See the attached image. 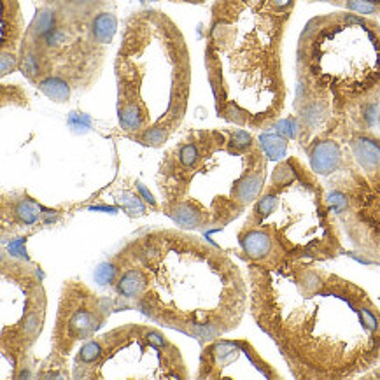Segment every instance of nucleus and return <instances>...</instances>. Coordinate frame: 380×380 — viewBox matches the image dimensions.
<instances>
[{
	"instance_id": "nucleus-1",
	"label": "nucleus",
	"mask_w": 380,
	"mask_h": 380,
	"mask_svg": "<svg viewBox=\"0 0 380 380\" xmlns=\"http://www.w3.org/2000/svg\"><path fill=\"white\" fill-rule=\"evenodd\" d=\"M249 312L298 380H346L380 365V308L322 261L247 263Z\"/></svg>"
},
{
	"instance_id": "nucleus-2",
	"label": "nucleus",
	"mask_w": 380,
	"mask_h": 380,
	"mask_svg": "<svg viewBox=\"0 0 380 380\" xmlns=\"http://www.w3.org/2000/svg\"><path fill=\"white\" fill-rule=\"evenodd\" d=\"M118 308L209 342L235 332L249 310V279L218 246L179 226H151L126 239L105 265Z\"/></svg>"
},
{
	"instance_id": "nucleus-3",
	"label": "nucleus",
	"mask_w": 380,
	"mask_h": 380,
	"mask_svg": "<svg viewBox=\"0 0 380 380\" xmlns=\"http://www.w3.org/2000/svg\"><path fill=\"white\" fill-rule=\"evenodd\" d=\"M294 0H219L205 34V69L219 118L275 125L286 104L282 41Z\"/></svg>"
},
{
	"instance_id": "nucleus-4",
	"label": "nucleus",
	"mask_w": 380,
	"mask_h": 380,
	"mask_svg": "<svg viewBox=\"0 0 380 380\" xmlns=\"http://www.w3.org/2000/svg\"><path fill=\"white\" fill-rule=\"evenodd\" d=\"M266 162L261 144L244 128L193 131L159 166V211L195 233L225 228L261 195Z\"/></svg>"
},
{
	"instance_id": "nucleus-5",
	"label": "nucleus",
	"mask_w": 380,
	"mask_h": 380,
	"mask_svg": "<svg viewBox=\"0 0 380 380\" xmlns=\"http://www.w3.org/2000/svg\"><path fill=\"white\" fill-rule=\"evenodd\" d=\"M114 77L123 135L145 148H162L190 107L193 70L181 28L162 11L131 14L123 25Z\"/></svg>"
},
{
	"instance_id": "nucleus-6",
	"label": "nucleus",
	"mask_w": 380,
	"mask_h": 380,
	"mask_svg": "<svg viewBox=\"0 0 380 380\" xmlns=\"http://www.w3.org/2000/svg\"><path fill=\"white\" fill-rule=\"evenodd\" d=\"M237 244L244 261L265 268L301 259L325 263L346 253L342 230L317 173L294 156L273 169L237 232Z\"/></svg>"
},
{
	"instance_id": "nucleus-7",
	"label": "nucleus",
	"mask_w": 380,
	"mask_h": 380,
	"mask_svg": "<svg viewBox=\"0 0 380 380\" xmlns=\"http://www.w3.org/2000/svg\"><path fill=\"white\" fill-rule=\"evenodd\" d=\"M298 102H321L332 118L380 105V25L358 13L317 16L298 41Z\"/></svg>"
},
{
	"instance_id": "nucleus-8",
	"label": "nucleus",
	"mask_w": 380,
	"mask_h": 380,
	"mask_svg": "<svg viewBox=\"0 0 380 380\" xmlns=\"http://www.w3.org/2000/svg\"><path fill=\"white\" fill-rule=\"evenodd\" d=\"M118 20L109 11L90 14L60 9V20L37 41H23L18 69L34 84L44 77H62L72 90L91 86L100 76Z\"/></svg>"
},
{
	"instance_id": "nucleus-9",
	"label": "nucleus",
	"mask_w": 380,
	"mask_h": 380,
	"mask_svg": "<svg viewBox=\"0 0 380 380\" xmlns=\"http://www.w3.org/2000/svg\"><path fill=\"white\" fill-rule=\"evenodd\" d=\"M77 380H186L179 347L159 328L140 322L95 335L79 347L72 363Z\"/></svg>"
},
{
	"instance_id": "nucleus-10",
	"label": "nucleus",
	"mask_w": 380,
	"mask_h": 380,
	"mask_svg": "<svg viewBox=\"0 0 380 380\" xmlns=\"http://www.w3.org/2000/svg\"><path fill=\"white\" fill-rule=\"evenodd\" d=\"M2 326L0 350L13 370V379L28 375L32 353L41 336L48 314V294L39 266L2 254Z\"/></svg>"
},
{
	"instance_id": "nucleus-11",
	"label": "nucleus",
	"mask_w": 380,
	"mask_h": 380,
	"mask_svg": "<svg viewBox=\"0 0 380 380\" xmlns=\"http://www.w3.org/2000/svg\"><path fill=\"white\" fill-rule=\"evenodd\" d=\"M118 310L114 296H102L83 279L63 282L51 332V353L37 377H72L69 360L76 349L93 339L111 314Z\"/></svg>"
},
{
	"instance_id": "nucleus-12",
	"label": "nucleus",
	"mask_w": 380,
	"mask_h": 380,
	"mask_svg": "<svg viewBox=\"0 0 380 380\" xmlns=\"http://www.w3.org/2000/svg\"><path fill=\"white\" fill-rule=\"evenodd\" d=\"M342 170L346 177L326 197L354 251L380 265V170L363 172L349 163Z\"/></svg>"
},
{
	"instance_id": "nucleus-13",
	"label": "nucleus",
	"mask_w": 380,
	"mask_h": 380,
	"mask_svg": "<svg viewBox=\"0 0 380 380\" xmlns=\"http://www.w3.org/2000/svg\"><path fill=\"white\" fill-rule=\"evenodd\" d=\"M197 380H273L282 379L246 339H223L204 342L198 360Z\"/></svg>"
},
{
	"instance_id": "nucleus-14",
	"label": "nucleus",
	"mask_w": 380,
	"mask_h": 380,
	"mask_svg": "<svg viewBox=\"0 0 380 380\" xmlns=\"http://www.w3.org/2000/svg\"><path fill=\"white\" fill-rule=\"evenodd\" d=\"M49 209L39 204L27 193H11L2 197V239L7 233L11 237L21 235L23 232H34L39 226L49 223Z\"/></svg>"
},
{
	"instance_id": "nucleus-15",
	"label": "nucleus",
	"mask_w": 380,
	"mask_h": 380,
	"mask_svg": "<svg viewBox=\"0 0 380 380\" xmlns=\"http://www.w3.org/2000/svg\"><path fill=\"white\" fill-rule=\"evenodd\" d=\"M307 152L312 172L321 177L333 176L346 165L347 158L343 149L335 138H315L314 142H310Z\"/></svg>"
},
{
	"instance_id": "nucleus-16",
	"label": "nucleus",
	"mask_w": 380,
	"mask_h": 380,
	"mask_svg": "<svg viewBox=\"0 0 380 380\" xmlns=\"http://www.w3.org/2000/svg\"><path fill=\"white\" fill-rule=\"evenodd\" d=\"M0 49L20 55L21 42H23V16H21L20 4L16 0H2L0 2Z\"/></svg>"
},
{
	"instance_id": "nucleus-17",
	"label": "nucleus",
	"mask_w": 380,
	"mask_h": 380,
	"mask_svg": "<svg viewBox=\"0 0 380 380\" xmlns=\"http://www.w3.org/2000/svg\"><path fill=\"white\" fill-rule=\"evenodd\" d=\"M367 130L368 128H363L350 135V159L363 172H377L380 170V138Z\"/></svg>"
},
{
	"instance_id": "nucleus-18",
	"label": "nucleus",
	"mask_w": 380,
	"mask_h": 380,
	"mask_svg": "<svg viewBox=\"0 0 380 380\" xmlns=\"http://www.w3.org/2000/svg\"><path fill=\"white\" fill-rule=\"evenodd\" d=\"M39 90L46 95L48 98H51L53 102H58V104H65L70 100V95H72V86L67 83L62 77L49 76L44 77L41 83L37 84Z\"/></svg>"
},
{
	"instance_id": "nucleus-19",
	"label": "nucleus",
	"mask_w": 380,
	"mask_h": 380,
	"mask_svg": "<svg viewBox=\"0 0 380 380\" xmlns=\"http://www.w3.org/2000/svg\"><path fill=\"white\" fill-rule=\"evenodd\" d=\"M259 144H261L263 151L268 156V159H282L286 156L287 140L280 135L265 133L259 137Z\"/></svg>"
},
{
	"instance_id": "nucleus-20",
	"label": "nucleus",
	"mask_w": 380,
	"mask_h": 380,
	"mask_svg": "<svg viewBox=\"0 0 380 380\" xmlns=\"http://www.w3.org/2000/svg\"><path fill=\"white\" fill-rule=\"evenodd\" d=\"M95 4H98V0H63L60 9L67 11V13L90 14Z\"/></svg>"
},
{
	"instance_id": "nucleus-21",
	"label": "nucleus",
	"mask_w": 380,
	"mask_h": 380,
	"mask_svg": "<svg viewBox=\"0 0 380 380\" xmlns=\"http://www.w3.org/2000/svg\"><path fill=\"white\" fill-rule=\"evenodd\" d=\"M0 69H2V77L7 74H13L18 70V55L11 51H2V58H0Z\"/></svg>"
}]
</instances>
